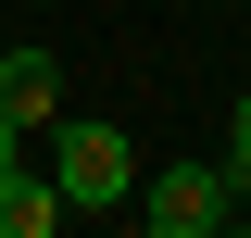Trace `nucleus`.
<instances>
[{
    "mask_svg": "<svg viewBox=\"0 0 251 238\" xmlns=\"http://www.w3.org/2000/svg\"><path fill=\"white\" fill-rule=\"evenodd\" d=\"M50 188H63V213H126V125H63L50 138Z\"/></svg>",
    "mask_w": 251,
    "mask_h": 238,
    "instance_id": "f257e3e1",
    "label": "nucleus"
},
{
    "mask_svg": "<svg viewBox=\"0 0 251 238\" xmlns=\"http://www.w3.org/2000/svg\"><path fill=\"white\" fill-rule=\"evenodd\" d=\"M226 201H239V176H226V163H163V176L138 188V226H151V238H214Z\"/></svg>",
    "mask_w": 251,
    "mask_h": 238,
    "instance_id": "f03ea898",
    "label": "nucleus"
},
{
    "mask_svg": "<svg viewBox=\"0 0 251 238\" xmlns=\"http://www.w3.org/2000/svg\"><path fill=\"white\" fill-rule=\"evenodd\" d=\"M63 226V188L25 176V163H0V238H50Z\"/></svg>",
    "mask_w": 251,
    "mask_h": 238,
    "instance_id": "7ed1b4c3",
    "label": "nucleus"
},
{
    "mask_svg": "<svg viewBox=\"0 0 251 238\" xmlns=\"http://www.w3.org/2000/svg\"><path fill=\"white\" fill-rule=\"evenodd\" d=\"M0 100H13V113L38 125V113L63 100V63H50V50H0Z\"/></svg>",
    "mask_w": 251,
    "mask_h": 238,
    "instance_id": "20e7f679",
    "label": "nucleus"
},
{
    "mask_svg": "<svg viewBox=\"0 0 251 238\" xmlns=\"http://www.w3.org/2000/svg\"><path fill=\"white\" fill-rule=\"evenodd\" d=\"M251 163V88H239V113H226V176Z\"/></svg>",
    "mask_w": 251,
    "mask_h": 238,
    "instance_id": "39448f33",
    "label": "nucleus"
},
{
    "mask_svg": "<svg viewBox=\"0 0 251 238\" xmlns=\"http://www.w3.org/2000/svg\"><path fill=\"white\" fill-rule=\"evenodd\" d=\"M13 138H25V113H13V100H0V163H13Z\"/></svg>",
    "mask_w": 251,
    "mask_h": 238,
    "instance_id": "423d86ee",
    "label": "nucleus"
},
{
    "mask_svg": "<svg viewBox=\"0 0 251 238\" xmlns=\"http://www.w3.org/2000/svg\"><path fill=\"white\" fill-rule=\"evenodd\" d=\"M239 201H251V163H239Z\"/></svg>",
    "mask_w": 251,
    "mask_h": 238,
    "instance_id": "0eeeda50",
    "label": "nucleus"
}]
</instances>
